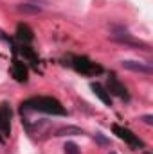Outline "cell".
Listing matches in <instances>:
<instances>
[{
	"label": "cell",
	"mask_w": 153,
	"mask_h": 154,
	"mask_svg": "<svg viewBox=\"0 0 153 154\" xmlns=\"http://www.w3.org/2000/svg\"><path fill=\"white\" fill-rule=\"evenodd\" d=\"M121 66H122L124 70H130V72H139V74H146V75L153 74L151 65H148V63H142V61L126 59V61H121Z\"/></svg>",
	"instance_id": "cell-1"
},
{
	"label": "cell",
	"mask_w": 153,
	"mask_h": 154,
	"mask_svg": "<svg viewBox=\"0 0 153 154\" xmlns=\"http://www.w3.org/2000/svg\"><path fill=\"white\" fill-rule=\"evenodd\" d=\"M16 9H18L20 13H25V14H38V13H41V7L33 5V4H20Z\"/></svg>",
	"instance_id": "cell-2"
},
{
	"label": "cell",
	"mask_w": 153,
	"mask_h": 154,
	"mask_svg": "<svg viewBox=\"0 0 153 154\" xmlns=\"http://www.w3.org/2000/svg\"><path fill=\"white\" fill-rule=\"evenodd\" d=\"M65 154H79L76 143H67L65 145Z\"/></svg>",
	"instance_id": "cell-3"
},
{
	"label": "cell",
	"mask_w": 153,
	"mask_h": 154,
	"mask_svg": "<svg viewBox=\"0 0 153 154\" xmlns=\"http://www.w3.org/2000/svg\"><path fill=\"white\" fill-rule=\"evenodd\" d=\"M96 140H97L101 145H110V142H108V140H106V138H105L101 133H96Z\"/></svg>",
	"instance_id": "cell-4"
},
{
	"label": "cell",
	"mask_w": 153,
	"mask_h": 154,
	"mask_svg": "<svg viewBox=\"0 0 153 154\" xmlns=\"http://www.w3.org/2000/svg\"><path fill=\"white\" fill-rule=\"evenodd\" d=\"M141 120L146 124V125H153V116L151 115H144V116H141Z\"/></svg>",
	"instance_id": "cell-5"
},
{
	"label": "cell",
	"mask_w": 153,
	"mask_h": 154,
	"mask_svg": "<svg viewBox=\"0 0 153 154\" xmlns=\"http://www.w3.org/2000/svg\"><path fill=\"white\" fill-rule=\"evenodd\" d=\"M5 36H4V32H2V29H0V39H4Z\"/></svg>",
	"instance_id": "cell-6"
},
{
	"label": "cell",
	"mask_w": 153,
	"mask_h": 154,
	"mask_svg": "<svg viewBox=\"0 0 153 154\" xmlns=\"http://www.w3.org/2000/svg\"><path fill=\"white\" fill-rule=\"evenodd\" d=\"M110 154H115V152H110Z\"/></svg>",
	"instance_id": "cell-7"
}]
</instances>
